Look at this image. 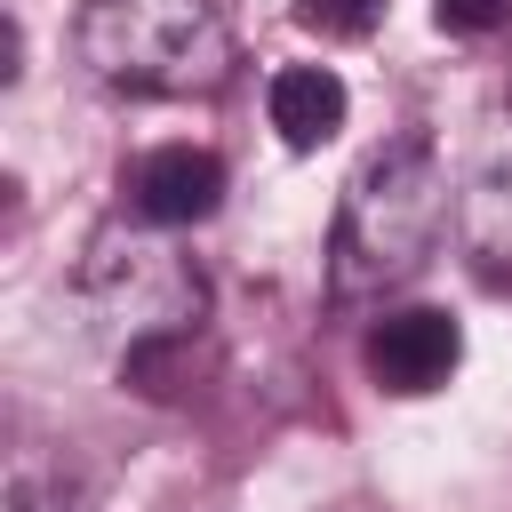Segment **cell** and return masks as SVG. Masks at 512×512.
<instances>
[{
    "label": "cell",
    "mask_w": 512,
    "mask_h": 512,
    "mask_svg": "<svg viewBox=\"0 0 512 512\" xmlns=\"http://www.w3.org/2000/svg\"><path fill=\"white\" fill-rule=\"evenodd\" d=\"M8 512H72L64 472H48V464L24 448V456H16V472H8Z\"/></svg>",
    "instance_id": "9"
},
{
    "label": "cell",
    "mask_w": 512,
    "mask_h": 512,
    "mask_svg": "<svg viewBox=\"0 0 512 512\" xmlns=\"http://www.w3.org/2000/svg\"><path fill=\"white\" fill-rule=\"evenodd\" d=\"M296 24L320 40H368L384 24V0H296Z\"/></svg>",
    "instance_id": "8"
},
{
    "label": "cell",
    "mask_w": 512,
    "mask_h": 512,
    "mask_svg": "<svg viewBox=\"0 0 512 512\" xmlns=\"http://www.w3.org/2000/svg\"><path fill=\"white\" fill-rule=\"evenodd\" d=\"M264 112H272V128H280L288 152H320V144H336L352 96H344V80L328 64H280L264 80Z\"/></svg>",
    "instance_id": "6"
},
{
    "label": "cell",
    "mask_w": 512,
    "mask_h": 512,
    "mask_svg": "<svg viewBox=\"0 0 512 512\" xmlns=\"http://www.w3.org/2000/svg\"><path fill=\"white\" fill-rule=\"evenodd\" d=\"M456 216V184L432 136H392L376 144L336 200V232H328V288L336 296H392L400 280H416L440 248Z\"/></svg>",
    "instance_id": "1"
},
{
    "label": "cell",
    "mask_w": 512,
    "mask_h": 512,
    "mask_svg": "<svg viewBox=\"0 0 512 512\" xmlns=\"http://www.w3.org/2000/svg\"><path fill=\"white\" fill-rule=\"evenodd\" d=\"M504 104H512V80H504Z\"/></svg>",
    "instance_id": "11"
},
{
    "label": "cell",
    "mask_w": 512,
    "mask_h": 512,
    "mask_svg": "<svg viewBox=\"0 0 512 512\" xmlns=\"http://www.w3.org/2000/svg\"><path fill=\"white\" fill-rule=\"evenodd\" d=\"M72 296H80V320L88 336L120 360V376H144L160 352H176L200 312H208V280L200 264L152 232V224H104L72 272Z\"/></svg>",
    "instance_id": "2"
},
{
    "label": "cell",
    "mask_w": 512,
    "mask_h": 512,
    "mask_svg": "<svg viewBox=\"0 0 512 512\" xmlns=\"http://www.w3.org/2000/svg\"><path fill=\"white\" fill-rule=\"evenodd\" d=\"M72 48L120 96H208L232 72V24L216 0H80Z\"/></svg>",
    "instance_id": "3"
},
{
    "label": "cell",
    "mask_w": 512,
    "mask_h": 512,
    "mask_svg": "<svg viewBox=\"0 0 512 512\" xmlns=\"http://www.w3.org/2000/svg\"><path fill=\"white\" fill-rule=\"evenodd\" d=\"M360 368H368L376 392H392V400H424V392H440V384L464 368V320L440 312V304H400V312L368 320V336H360Z\"/></svg>",
    "instance_id": "4"
},
{
    "label": "cell",
    "mask_w": 512,
    "mask_h": 512,
    "mask_svg": "<svg viewBox=\"0 0 512 512\" xmlns=\"http://www.w3.org/2000/svg\"><path fill=\"white\" fill-rule=\"evenodd\" d=\"M504 16H512V0H432V24H440V32H464V40L496 32Z\"/></svg>",
    "instance_id": "10"
},
{
    "label": "cell",
    "mask_w": 512,
    "mask_h": 512,
    "mask_svg": "<svg viewBox=\"0 0 512 512\" xmlns=\"http://www.w3.org/2000/svg\"><path fill=\"white\" fill-rule=\"evenodd\" d=\"M216 208H224V160L208 144H152L128 168V216L152 224V232L208 224Z\"/></svg>",
    "instance_id": "5"
},
{
    "label": "cell",
    "mask_w": 512,
    "mask_h": 512,
    "mask_svg": "<svg viewBox=\"0 0 512 512\" xmlns=\"http://www.w3.org/2000/svg\"><path fill=\"white\" fill-rule=\"evenodd\" d=\"M456 232H464V248L480 264L512 272V136L488 144L472 160V176L456 184Z\"/></svg>",
    "instance_id": "7"
}]
</instances>
